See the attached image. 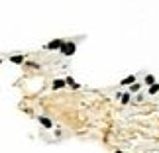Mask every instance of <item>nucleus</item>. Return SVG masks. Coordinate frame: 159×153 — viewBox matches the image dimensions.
Returning a JSON list of instances; mask_svg holds the SVG:
<instances>
[{"instance_id":"1","label":"nucleus","mask_w":159,"mask_h":153,"mask_svg":"<svg viewBox=\"0 0 159 153\" xmlns=\"http://www.w3.org/2000/svg\"><path fill=\"white\" fill-rule=\"evenodd\" d=\"M59 51L63 53L65 57H71V55L77 51V43H75V41H65V43H63V47H61Z\"/></svg>"},{"instance_id":"2","label":"nucleus","mask_w":159,"mask_h":153,"mask_svg":"<svg viewBox=\"0 0 159 153\" xmlns=\"http://www.w3.org/2000/svg\"><path fill=\"white\" fill-rule=\"evenodd\" d=\"M63 43H65V39H53V41H49V43H45L43 47L47 51H55V49H61Z\"/></svg>"},{"instance_id":"3","label":"nucleus","mask_w":159,"mask_h":153,"mask_svg":"<svg viewBox=\"0 0 159 153\" xmlns=\"http://www.w3.org/2000/svg\"><path fill=\"white\" fill-rule=\"evenodd\" d=\"M38 120H39V124L43 126V128H47V130H51V128H53V122L49 118H45V116H38Z\"/></svg>"},{"instance_id":"4","label":"nucleus","mask_w":159,"mask_h":153,"mask_svg":"<svg viewBox=\"0 0 159 153\" xmlns=\"http://www.w3.org/2000/svg\"><path fill=\"white\" fill-rule=\"evenodd\" d=\"M10 61H12L14 65H22L24 61H26V55H24V53H20V55H12Z\"/></svg>"},{"instance_id":"5","label":"nucleus","mask_w":159,"mask_h":153,"mask_svg":"<svg viewBox=\"0 0 159 153\" xmlns=\"http://www.w3.org/2000/svg\"><path fill=\"white\" fill-rule=\"evenodd\" d=\"M65 83H67V87H71L73 90H79V88H81V84H79L73 77H67V79H65Z\"/></svg>"},{"instance_id":"6","label":"nucleus","mask_w":159,"mask_h":153,"mask_svg":"<svg viewBox=\"0 0 159 153\" xmlns=\"http://www.w3.org/2000/svg\"><path fill=\"white\" fill-rule=\"evenodd\" d=\"M63 87H67V83L63 81V79H55L53 84H51V88H53V90H59V88H63Z\"/></svg>"},{"instance_id":"7","label":"nucleus","mask_w":159,"mask_h":153,"mask_svg":"<svg viewBox=\"0 0 159 153\" xmlns=\"http://www.w3.org/2000/svg\"><path fill=\"white\" fill-rule=\"evenodd\" d=\"M134 83H136V75H130V77H126L120 84H122V87H132Z\"/></svg>"},{"instance_id":"8","label":"nucleus","mask_w":159,"mask_h":153,"mask_svg":"<svg viewBox=\"0 0 159 153\" xmlns=\"http://www.w3.org/2000/svg\"><path fill=\"white\" fill-rule=\"evenodd\" d=\"M143 83L148 84V87H153V84H155V77H153V75H145V79H143Z\"/></svg>"},{"instance_id":"9","label":"nucleus","mask_w":159,"mask_h":153,"mask_svg":"<svg viewBox=\"0 0 159 153\" xmlns=\"http://www.w3.org/2000/svg\"><path fill=\"white\" fill-rule=\"evenodd\" d=\"M139 88H142V84H139V83H134L132 87H130V90H128V92H130V94H134V92H139Z\"/></svg>"},{"instance_id":"10","label":"nucleus","mask_w":159,"mask_h":153,"mask_svg":"<svg viewBox=\"0 0 159 153\" xmlns=\"http://www.w3.org/2000/svg\"><path fill=\"white\" fill-rule=\"evenodd\" d=\"M130 100H132V94H130V92L122 94V98H120V102H122V104H128V102H130Z\"/></svg>"},{"instance_id":"11","label":"nucleus","mask_w":159,"mask_h":153,"mask_svg":"<svg viewBox=\"0 0 159 153\" xmlns=\"http://www.w3.org/2000/svg\"><path fill=\"white\" fill-rule=\"evenodd\" d=\"M157 92H159V83H155L153 87H149V94H151V96L157 94Z\"/></svg>"},{"instance_id":"12","label":"nucleus","mask_w":159,"mask_h":153,"mask_svg":"<svg viewBox=\"0 0 159 153\" xmlns=\"http://www.w3.org/2000/svg\"><path fill=\"white\" fill-rule=\"evenodd\" d=\"M0 65H2V59H0Z\"/></svg>"},{"instance_id":"13","label":"nucleus","mask_w":159,"mask_h":153,"mask_svg":"<svg viewBox=\"0 0 159 153\" xmlns=\"http://www.w3.org/2000/svg\"><path fill=\"white\" fill-rule=\"evenodd\" d=\"M116 153H122V151H116Z\"/></svg>"}]
</instances>
